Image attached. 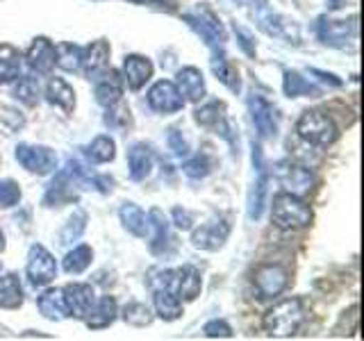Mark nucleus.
I'll return each mask as SVG.
<instances>
[{
    "label": "nucleus",
    "mask_w": 364,
    "mask_h": 341,
    "mask_svg": "<svg viewBox=\"0 0 364 341\" xmlns=\"http://www.w3.org/2000/svg\"><path fill=\"white\" fill-rule=\"evenodd\" d=\"M26 273L34 287H48V284L57 278V261L41 244H34L28 250Z\"/></svg>",
    "instance_id": "9"
},
{
    "label": "nucleus",
    "mask_w": 364,
    "mask_h": 341,
    "mask_svg": "<svg viewBox=\"0 0 364 341\" xmlns=\"http://www.w3.org/2000/svg\"><path fill=\"white\" fill-rule=\"evenodd\" d=\"M80 55H82V48L71 41L55 45V64L64 68V71H71V73L80 71Z\"/></svg>",
    "instance_id": "38"
},
{
    "label": "nucleus",
    "mask_w": 364,
    "mask_h": 341,
    "mask_svg": "<svg viewBox=\"0 0 364 341\" xmlns=\"http://www.w3.org/2000/svg\"><path fill=\"white\" fill-rule=\"evenodd\" d=\"M151 77H153V64L148 57L128 55L123 60V82L128 85V89L139 91L146 87V82Z\"/></svg>",
    "instance_id": "18"
},
{
    "label": "nucleus",
    "mask_w": 364,
    "mask_h": 341,
    "mask_svg": "<svg viewBox=\"0 0 364 341\" xmlns=\"http://www.w3.org/2000/svg\"><path fill=\"white\" fill-rule=\"evenodd\" d=\"M271 223L278 230H303L312 223V210L301 196H294L289 191H282L273 198L271 205Z\"/></svg>",
    "instance_id": "3"
},
{
    "label": "nucleus",
    "mask_w": 364,
    "mask_h": 341,
    "mask_svg": "<svg viewBox=\"0 0 364 341\" xmlns=\"http://www.w3.org/2000/svg\"><path fill=\"white\" fill-rule=\"evenodd\" d=\"M128 168L134 182H141L153 170V153L146 144H134L128 151Z\"/></svg>",
    "instance_id": "23"
},
{
    "label": "nucleus",
    "mask_w": 364,
    "mask_h": 341,
    "mask_svg": "<svg viewBox=\"0 0 364 341\" xmlns=\"http://www.w3.org/2000/svg\"><path fill=\"white\" fill-rule=\"evenodd\" d=\"M228 237H230V225L223 219H214L191 232V246L196 250H205V253H214V250L223 248Z\"/></svg>",
    "instance_id": "10"
},
{
    "label": "nucleus",
    "mask_w": 364,
    "mask_h": 341,
    "mask_svg": "<svg viewBox=\"0 0 364 341\" xmlns=\"http://www.w3.org/2000/svg\"><path fill=\"white\" fill-rule=\"evenodd\" d=\"M148 105L159 114H176L185 107V98H182L180 89L171 80H159L148 91Z\"/></svg>",
    "instance_id": "11"
},
{
    "label": "nucleus",
    "mask_w": 364,
    "mask_h": 341,
    "mask_svg": "<svg viewBox=\"0 0 364 341\" xmlns=\"http://www.w3.org/2000/svg\"><path fill=\"white\" fill-rule=\"evenodd\" d=\"M91 259H94V250L91 246H75L73 250H68L62 266L68 276H80V273H85L89 266H91Z\"/></svg>",
    "instance_id": "35"
},
{
    "label": "nucleus",
    "mask_w": 364,
    "mask_h": 341,
    "mask_svg": "<svg viewBox=\"0 0 364 341\" xmlns=\"http://www.w3.org/2000/svg\"><path fill=\"white\" fill-rule=\"evenodd\" d=\"M193 119L200 125V128H208V130H216V134H228L225 128V114H223V102L219 100H212L208 105L198 107L193 112Z\"/></svg>",
    "instance_id": "25"
},
{
    "label": "nucleus",
    "mask_w": 364,
    "mask_h": 341,
    "mask_svg": "<svg viewBox=\"0 0 364 341\" xmlns=\"http://www.w3.org/2000/svg\"><path fill=\"white\" fill-rule=\"evenodd\" d=\"M5 250V234H3V230H0V253Z\"/></svg>",
    "instance_id": "48"
},
{
    "label": "nucleus",
    "mask_w": 364,
    "mask_h": 341,
    "mask_svg": "<svg viewBox=\"0 0 364 341\" xmlns=\"http://www.w3.org/2000/svg\"><path fill=\"white\" fill-rule=\"evenodd\" d=\"M171 216H173V223L176 227H180V230H191L193 225V214L185 207H176L173 212H171Z\"/></svg>",
    "instance_id": "46"
},
{
    "label": "nucleus",
    "mask_w": 364,
    "mask_h": 341,
    "mask_svg": "<svg viewBox=\"0 0 364 341\" xmlns=\"http://www.w3.org/2000/svg\"><path fill=\"white\" fill-rule=\"evenodd\" d=\"M14 98L18 102L28 107H34L39 105V82L34 77H28V75H21L14 80Z\"/></svg>",
    "instance_id": "39"
},
{
    "label": "nucleus",
    "mask_w": 364,
    "mask_h": 341,
    "mask_svg": "<svg viewBox=\"0 0 364 341\" xmlns=\"http://www.w3.org/2000/svg\"><path fill=\"white\" fill-rule=\"evenodd\" d=\"M117 314H119V305L112 296H102L100 301H96L91 305V310L87 312V316L82 321L87 323L89 330H105L109 328L114 321H117Z\"/></svg>",
    "instance_id": "20"
},
{
    "label": "nucleus",
    "mask_w": 364,
    "mask_h": 341,
    "mask_svg": "<svg viewBox=\"0 0 364 341\" xmlns=\"http://www.w3.org/2000/svg\"><path fill=\"white\" fill-rule=\"evenodd\" d=\"M282 89H284V96H289V98L318 96V94H321V89H318L316 85H312V82H307V80L301 73H296V71H284Z\"/></svg>",
    "instance_id": "34"
},
{
    "label": "nucleus",
    "mask_w": 364,
    "mask_h": 341,
    "mask_svg": "<svg viewBox=\"0 0 364 341\" xmlns=\"http://www.w3.org/2000/svg\"><path fill=\"white\" fill-rule=\"evenodd\" d=\"M23 305V287L16 273L0 276V307L3 310H18Z\"/></svg>",
    "instance_id": "29"
},
{
    "label": "nucleus",
    "mask_w": 364,
    "mask_h": 341,
    "mask_svg": "<svg viewBox=\"0 0 364 341\" xmlns=\"http://www.w3.org/2000/svg\"><path fill=\"white\" fill-rule=\"evenodd\" d=\"M87 230V214L82 210H77L71 219L66 221L64 225V230L60 232V244L62 246H68V244H73L77 242L80 237H82V232Z\"/></svg>",
    "instance_id": "40"
},
{
    "label": "nucleus",
    "mask_w": 364,
    "mask_h": 341,
    "mask_svg": "<svg viewBox=\"0 0 364 341\" xmlns=\"http://www.w3.org/2000/svg\"><path fill=\"white\" fill-rule=\"evenodd\" d=\"M16 159L18 164L37 175H50L57 168V153L48 146H30V144H18L16 146Z\"/></svg>",
    "instance_id": "8"
},
{
    "label": "nucleus",
    "mask_w": 364,
    "mask_h": 341,
    "mask_svg": "<svg viewBox=\"0 0 364 341\" xmlns=\"http://www.w3.org/2000/svg\"><path fill=\"white\" fill-rule=\"evenodd\" d=\"M176 87L180 89V94L185 100L189 102H200L208 94V87H205V77L203 73L198 71L196 66H185L178 71V77H176Z\"/></svg>",
    "instance_id": "19"
},
{
    "label": "nucleus",
    "mask_w": 364,
    "mask_h": 341,
    "mask_svg": "<svg viewBox=\"0 0 364 341\" xmlns=\"http://www.w3.org/2000/svg\"><path fill=\"white\" fill-rule=\"evenodd\" d=\"M212 71H214V75L221 80V82L230 89V91H235V94H239L242 91V82H239V75H237V71L230 66V62L225 60V55H223V50L221 48H214V55H212Z\"/></svg>",
    "instance_id": "33"
},
{
    "label": "nucleus",
    "mask_w": 364,
    "mask_h": 341,
    "mask_svg": "<svg viewBox=\"0 0 364 341\" xmlns=\"http://www.w3.org/2000/svg\"><path fill=\"white\" fill-rule=\"evenodd\" d=\"M296 132L303 141H307L314 148H328L337 141V125L328 114L318 109H307L301 114L299 123H296Z\"/></svg>",
    "instance_id": "4"
},
{
    "label": "nucleus",
    "mask_w": 364,
    "mask_h": 341,
    "mask_svg": "<svg viewBox=\"0 0 364 341\" xmlns=\"http://www.w3.org/2000/svg\"><path fill=\"white\" fill-rule=\"evenodd\" d=\"M187 21V26L198 34V37L210 45V48H221L225 41V30L221 26V21L216 18L208 7H198L191 14L182 16Z\"/></svg>",
    "instance_id": "7"
},
{
    "label": "nucleus",
    "mask_w": 364,
    "mask_h": 341,
    "mask_svg": "<svg viewBox=\"0 0 364 341\" xmlns=\"http://www.w3.org/2000/svg\"><path fill=\"white\" fill-rule=\"evenodd\" d=\"M182 170H185V175L191 178V180H203V178L210 175L212 162L205 155H196V157H191V159H187L185 164H182Z\"/></svg>",
    "instance_id": "41"
},
{
    "label": "nucleus",
    "mask_w": 364,
    "mask_h": 341,
    "mask_svg": "<svg viewBox=\"0 0 364 341\" xmlns=\"http://www.w3.org/2000/svg\"><path fill=\"white\" fill-rule=\"evenodd\" d=\"M273 175L280 180V185L284 191L294 193V196H307L314 189V175L310 173V168L299 166L289 162V159H282L276 166H273Z\"/></svg>",
    "instance_id": "6"
},
{
    "label": "nucleus",
    "mask_w": 364,
    "mask_h": 341,
    "mask_svg": "<svg viewBox=\"0 0 364 341\" xmlns=\"http://www.w3.org/2000/svg\"><path fill=\"white\" fill-rule=\"evenodd\" d=\"M121 316H123V321L128 325H132V328H148L153 323V318H155L151 307L139 303V301H130L128 305L123 307Z\"/></svg>",
    "instance_id": "37"
},
{
    "label": "nucleus",
    "mask_w": 364,
    "mask_h": 341,
    "mask_svg": "<svg viewBox=\"0 0 364 341\" xmlns=\"http://www.w3.org/2000/svg\"><path fill=\"white\" fill-rule=\"evenodd\" d=\"M148 219V227L153 230V237H151V253L153 255H162L166 250V244H168V219L164 216V212L159 207H153L151 212L146 214Z\"/></svg>",
    "instance_id": "24"
},
{
    "label": "nucleus",
    "mask_w": 364,
    "mask_h": 341,
    "mask_svg": "<svg viewBox=\"0 0 364 341\" xmlns=\"http://www.w3.org/2000/svg\"><path fill=\"white\" fill-rule=\"evenodd\" d=\"M62 296H64V303H66V312L73 318H85L87 312L91 310V305L96 303L94 287H91V284H85V282L66 284V287L62 289Z\"/></svg>",
    "instance_id": "12"
},
{
    "label": "nucleus",
    "mask_w": 364,
    "mask_h": 341,
    "mask_svg": "<svg viewBox=\"0 0 364 341\" xmlns=\"http://www.w3.org/2000/svg\"><path fill=\"white\" fill-rule=\"evenodd\" d=\"M257 3V7H262V5H267V0H255Z\"/></svg>",
    "instance_id": "49"
},
{
    "label": "nucleus",
    "mask_w": 364,
    "mask_h": 341,
    "mask_svg": "<svg viewBox=\"0 0 364 341\" xmlns=\"http://www.w3.org/2000/svg\"><path fill=\"white\" fill-rule=\"evenodd\" d=\"M26 62L37 75H48L55 68V45L50 39L37 37L26 53Z\"/></svg>",
    "instance_id": "17"
},
{
    "label": "nucleus",
    "mask_w": 364,
    "mask_h": 341,
    "mask_svg": "<svg viewBox=\"0 0 364 341\" xmlns=\"http://www.w3.org/2000/svg\"><path fill=\"white\" fill-rule=\"evenodd\" d=\"M267 193H269V173H267V166H264V168H257V180H255V185H253V191H250V198H248V219L257 221L259 216L264 214Z\"/></svg>",
    "instance_id": "27"
},
{
    "label": "nucleus",
    "mask_w": 364,
    "mask_h": 341,
    "mask_svg": "<svg viewBox=\"0 0 364 341\" xmlns=\"http://www.w3.org/2000/svg\"><path fill=\"white\" fill-rule=\"evenodd\" d=\"M109 68V43L107 41H91L80 55V71L89 80H96L102 71Z\"/></svg>",
    "instance_id": "14"
},
{
    "label": "nucleus",
    "mask_w": 364,
    "mask_h": 341,
    "mask_svg": "<svg viewBox=\"0 0 364 341\" xmlns=\"http://www.w3.org/2000/svg\"><path fill=\"white\" fill-rule=\"evenodd\" d=\"M310 73L316 75L318 80H321V82H326V85H330V87H341V80H339L337 75H333V73L318 71V68H310Z\"/></svg>",
    "instance_id": "47"
},
{
    "label": "nucleus",
    "mask_w": 364,
    "mask_h": 341,
    "mask_svg": "<svg viewBox=\"0 0 364 341\" xmlns=\"http://www.w3.org/2000/svg\"><path fill=\"white\" fill-rule=\"evenodd\" d=\"M257 26L262 32H267L269 37L294 39V43H299V30H296L294 21H287L280 14H273V11L267 9V5H262L257 11Z\"/></svg>",
    "instance_id": "15"
},
{
    "label": "nucleus",
    "mask_w": 364,
    "mask_h": 341,
    "mask_svg": "<svg viewBox=\"0 0 364 341\" xmlns=\"http://www.w3.org/2000/svg\"><path fill=\"white\" fill-rule=\"evenodd\" d=\"M157 278H151L148 284L153 289H166L176 296L178 301H196L203 289L200 271L196 266H180V269H159L155 271Z\"/></svg>",
    "instance_id": "1"
},
{
    "label": "nucleus",
    "mask_w": 364,
    "mask_h": 341,
    "mask_svg": "<svg viewBox=\"0 0 364 341\" xmlns=\"http://www.w3.org/2000/svg\"><path fill=\"white\" fill-rule=\"evenodd\" d=\"M205 337L210 339H230L232 337V328L228 325L225 321H221V318H214V321H208L203 328Z\"/></svg>",
    "instance_id": "43"
},
{
    "label": "nucleus",
    "mask_w": 364,
    "mask_h": 341,
    "mask_svg": "<svg viewBox=\"0 0 364 341\" xmlns=\"http://www.w3.org/2000/svg\"><path fill=\"white\" fill-rule=\"evenodd\" d=\"M305 321V310L301 298H287L273 305L271 310L262 318V328L269 337L287 339L299 332V328Z\"/></svg>",
    "instance_id": "2"
},
{
    "label": "nucleus",
    "mask_w": 364,
    "mask_h": 341,
    "mask_svg": "<svg viewBox=\"0 0 364 341\" xmlns=\"http://www.w3.org/2000/svg\"><path fill=\"white\" fill-rule=\"evenodd\" d=\"M87 157L96 164H107L117 157V144H114L112 136L100 134L87 146Z\"/></svg>",
    "instance_id": "36"
},
{
    "label": "nucleus",
    "mask_w": 364,
    "mask_h": 341,
    "mask_svg": "<svg viewBox=\"0 0 364 341\" xmlns=\"http://www.w3.org/2000/svg\"><path fill=\"white\" fill-rule=\"evenodd\" d=\"M153 305H155V314L159 318H164V321H178L182 316V301H178L166 289H153Z\"/></svg>",
    "instance_id": "32"
},
{
    "label": "nucleus",
    "mask_w": 364,
    "mask_h": 341,
    "mask_svg": "<svg viewBox=\"0 0 364 341\" xmlns=\"http://www.w3.org/2000/svg\"><path fill=\"white\" fill-rule=\"evenodd\" d=\"M168 148L173 151L178 157H185V155H189V141L182 136V132L180 130H171L168 132Z\"/></svg>",
    "instance_id": "44"
},
{
    "label": "nucleus",
    "mask_w": 364,
    "mask_h": 341,
    "mask_svg": "<svg viewBox=\"0 0 364 341\" xmlns=\"http://www.w3.org/2000/svg\"><path fill=\"white\" fill-rule=\"evenodd\" d=\"M119 216H121L123 227L132 237H139V239L146 237V232H148V219H146V214H144V210L139 207V205L123 202L121 210H119Z\"/></svg>",
    "instance_id": "28"
},
{
    "label": "nucleus",
    "mask_w": 364,
    "mask_h": 341,
    "mask_svg": "<svg viewBox=\"0 0 364 341\" xmlns=\"http://www.w3.org/2000/svg\"><path fill=\"white\" fill-rule=\"evenodd\" d=\"M21 64H23V55L16 45L0 43V82L7 85L21 77Z\"/></svg>",
    "instance_id": "26"
},
{
    "label": "nucleus",
    "mask_w": 364,
    "mask_h": 341,
    "mask_svg": "<svg viewBox=\"0 0 364 341\" xmlns=\"http://www.w3.org/2000/svg\"><path fill=\"white\" fill-rule=\"evenodd\" d=\"M46 100L66 114H73L75 109V91L62 77H50V82L46 85Z\"/></svg>",
    "instance_id": "22"
},
{
    "label": "nucleus",
    "mask_w": 364,
    "mask_h": 341,
    "mask_svg": "<svg viewBox=\"0 0 364 341\" xmlns=\"http://www.w3.org/2000/svg\"><path fill=\"white\" fill-rule=\"evenodd\" d=\"M71 200H75V196H73V182H71V178L64 173V170H60V173L55 175V180L48 185L43 205L55 207V205H64V202H71Z\"/></svg>",
    "instance_id": "30"
},
{
    "label": "nucleus",
    "mask_w": 364,
    "mask_h": 341,
    "mask_svg": "<svg viewBox=\"0 0 364 341\" xmlns=\"http://www.w3.org/2000/svg\"><path fill=\"white\" fill-rule=\"evenodd\" d=\"M96 89H94V96H96V102L100 107H112L117 105V102H121L123 98V80L117 71H112V68H107V71H102L96 80Z\"/></svg>",
    "instance_id": "16"
},
{
    "label": "nucleus",
    "mask_w": 364,
    "mask_h": 341,
    "mask_svg": "<svg viewBox=\"0 0 364 341\" xmlns=\"http://www.w3.org/2000/svg\"><path fill=\"white\" fill-rule=\"evenodd\" d=\"M235 34H237V41L244 48V53L248 57H255V41H253V37H250V32H246L242 26H237L235 23Z\"/></svg>",
    "instance_id": "45"
},
{
    "label": "nucleus",
    "mask_w": 364,
    "mask_h": 341,
    "mask_svg": "<svg viewBox=\"0 0 364 341\" xmlns=\"http://www.w3.org/2000/svg\"><path fill=\"white\" fill-rule=\"evenodd\" d=\"M39 312L43 314V318H48V321H62V318H66L68 312H66L62 289H46L39 296Z\"/></svg>",
    "instance_id": "31"
},
{
    "label": "nucleus",
    "mask_w": 364,
    "mask_h": 341,
    "mask_svg": "<svg viewBox=\"0 0 364 341\" xmlns=\"http://www.w3.org/2000/svg\"><path fill=\"white\" fill-rule=\"evenodd\" d=\"M248 112L262 139H273L278 132V123H276V112H273L271 102L267 98H262L259 94H253L248 98Z\"/></svg>",
    "instance_id": "13"
},
{
    "label": "nucleus",
    "mask_w": 364,
    "mask_h": 341,
    "mask_svg": "<svg viewBox=\"0 0 364 341\" xmlns=\"http://www.w3.org/2000/svg\"><path fill=\"white\" fill-rule=\"evenodd\" d=\"M21 202V187L14 180H0V207L9 210Z\"/></svg>",
    "instance_id": "42"
},
{
    "label": "nucleus",
    "mask_w": 364,
    "mask_h": 341,
    "mask_svg": "<svg viewBox=\"0 0 364 341\" xmlns=\"http://www.w3.org/2000/svg\"><path fill=\"white\" fill-rule=\"evenodd\" d=\"M316 34L326 45L341 48V45H346V41L353 37V30L344 21H330V18L321 16L316 23Z\"/></svg>",
    "instance_id": "21"
},
{
    "label": "nucleus",
    "mask_w": 364,
    "mask_h": 341,
    "mask_svg": "<svg viewBox=\"0 0 364 341\" xmlns=\"http://www.w3.org/2000/svg\"><path fill=\"white\" fill-rule=\"evenodd\" d=\"M289 284V273L280 264H262L253 273V287L259 301H269L280 296Z\"/></svg>",
    "instance_id": "5"
}]
</instances>
